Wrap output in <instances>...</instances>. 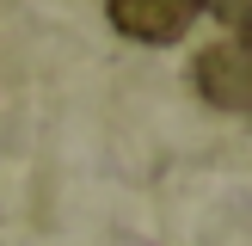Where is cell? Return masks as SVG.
Masks as SVG:
<instances>
[{"label": "cell", "mask_w": 252, "mask_h": 246, "mask_svg": "<svg viewBox=\"0 0 252 246\" xmlns=\"http://www.w3.org/2000/svg\"><path fill=\"white\" fill-rule=\"evenodd\" d=\"M191 74H197V92L216 111H252V31L209 43Z\"/></svg>", "instance_id": "cell-1"}, {"label": "cell", "mask_w": 252, "mask_h": 246, "mask_svg": "<svg viewBox=\"0 0 252 246\" xmlns=\"http://www.w3.org/2000/svg\"><path fill=\"white\" fill-rule=\"evenodd\" d=\"M203 19V0H111V25L129 43H179Z\"/></svg>", "instance_id": "cell-2"}, {"label": "cell", "mask_w": 252, "mask_h": 246, "mask_svg": "<svg viewBox=\"0 0 252 246\" xmlns=\"http://www.w3.org/2000/svg\"><path fill=\"white\" fill-rule=\"evenodd\" d=\"M203 6L228 25V37H246L252 31V0H203Z\"/></svg>", "instance_id": "cell-3"}]
</instances>
